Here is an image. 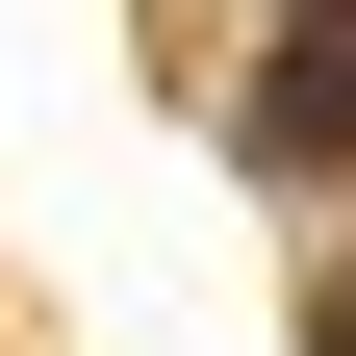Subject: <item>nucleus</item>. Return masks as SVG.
<instances>
[{
	"label": "nucleus",
	"mask_w": 356,
	"mask_h": 356,
	"mask_svg": "<svg viewBox=\"0 0 356 356\" xmlns=\"http://www.w3.org/2000/svg\"><path fill=\"white\" fill-rule=\"evenodd\" d=\"M305 356H356V280H331V305H305Z\"/></svg>",
	"instance_id": "obj_2"
},
{
	"label": "nucleus",
	"mask_w": 356,
	"mask_h": 356,
	"mask_svg": "<svg viewBox=\"0 0 356 356\" xmlns=\"http://www.w3.org/2000/svg\"><path fill=\"white\" fill-rule=\"evenodd\" d=\"M254 178H356V0H280V51H254Z\"/></svg>",
	"instance_id": "obj_1"
}]
</instances>
